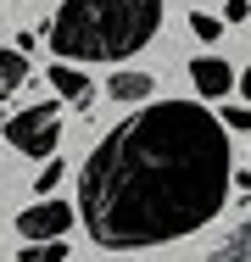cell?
Segmentation results:
<instances>
[{
	"mask_svg": "<svg viewBox=\"0 0 251 262\" xmlns=\"http://www.w3.org/2000/svg\"><path fill=\"white\" fill-rule=\"evenodd\" d=\"M229 128L201 101H156L123 117L78 173V217L106 251L196 234L229 201Z\"/></svg>",
	"mask_w": 251,
	"mask_h": 262,
	"instance_id": "6da1fadb",
	"label": "cell"
},
{
	"mask_svg": "<svg viewBox=\"0 0 251 262\" xmlns=\"http://www.w3.org/2000/svg\"><path fill=\"white\" fill-rule=\"evenodd\" d=\"M162 28V0H61L50 51L61 61H123Z\"/></svg>",
	"mask_w": 251,
	"mask_h": 262,
	"instance_id": "7a4b0ae2",
	"label": "cell"
},
{
	"mask_svg": "<svg viewBox=\"0 0 251 262\" xmlns=\"http://www.w3.org/2000/svg\"><path fill=\"white\" fill-rule=\"evenodd\" d=\"M56 140H61V112H56V101L23 106L17 117H6V145L23 151V157L50 162V157H56Z\"/></svg>",
	"mask_w": 251,
	"mask_h": 262,
	"instance_id": "3957f363",
	"label": "cell"
},
{
	"mask_svg": "<svg viewBox=\"0 0 251 262\" xmlns=\"http://www.w3.org/2000/svg\"><path fill=\"white\" fill-rule=\"evenodd\" d=\"M73 217H78V212L67 207V201L39 195L34 207H23V217H17V234H23V240H67Z\"/></svg>",
	"mask_w": 251,
	"mask_h": 262,
	"instance_id": "277c9868",
	"label": "cell"
},
{
	"mask_svg": "<svg viewBox=\"0 0 251 262\" xmlns=\"http://www.w3.org/2000/svg\"><path fill=\"white\" fill-rule=\"evenodd\" d=\"M190 84H196L201 101H223V95L240 84V73H235L229 61H218V56H196V61H190Z\"/></svg>",
	"mask_w": 251,
	"mask_h": 262,
	"instance_id": "5b68a950",
	"label": "cell"
},
{
	"mask_svg": "<svg viewBox=\"0 0 251 262\" xmlns=\"http://www.w3.org/2000/svg\"><path fill=\"white\" fill-rule=\"evenodd\" d=\"M45 78H50V90H56L61 101H73V106H90V95H95V90H90V78H84L73 61H61V56L50 61V73H45Z\"/></svg>",
	"mask_w": 251,
	"mask_h": 262,
	"instance_id": "8992f818",
	"label": "cell"
},
{
	"mask_svg": "<svg viewBox=\"0 0 251 262\" xmlns=\"http://www.w3.org/2000/svg\"><path fill=\"white\" fill-rule=\"evenodd\" d=\"M206 262H251V217L235 229V234H223L218 246H212V257Z\"/></svg>",
	"mask_w": 251,
	"mask_h": 262,
	"instance_id": "52a82bcc",
	"label": "cell"
},
{
	"mask_svg": "<svg viewBox=\"0 0 251 262\" xmlns=\"http://www.w3.org/2000/svg\"><path fill=\"white\" fill-rule=\"evenodd\" d=\"M151 90H156L151 73H112V101H145Z\"/></svg>",
	"mask_w": 251,
	"mask_h": 262,
	"instance_id": "ba28073f",
	"label": "cell"
},
{
	"mask_svg": "<svg viewBox=\"0 0 251 262\" xmlns=\"http://www.w3.org/2000/svg\"><path fill=\"white\" fill-rule=\"evenodd\" d=\"M28 78V51H0V101Z\"/></svg>",
	"mask_w": 251,
	"mask_h": 262,
	"instance_id": "9c48e42d",
	"label": "cell"
},
{
	"mask_svg": "<svg viewBox=\"0 0 251 262\" xmlns=\"http://www.w3.org/2000/svg\"><path fill=\"white\" fill-rule=\"evenodd\" d=\"M17 262H67V240H23Z\"/></svg>",
	"mask_w": 251,
	"mask_h": 262,
	"instance_id": "30bf717a",
	"label": "cell"
},
{
	"mask_svg": "<svg viewBox=\"0 0 251 262\" xmlns=\"http://www.w3.org/2000/svg\"><path fill=\"white\" fill-rule=\"evenodd\" d=\"M61 179H67V162H56V157H50L45 167L34 173V190H39V195H56V184H61Z\"/></svg>",
	"mask_w": 251,
	"mask_h": 262,
	"instance_id": "8fae6325",
	"label": "cell"
},
{
	"mask_svg": "<svg viewBox=\"0 0 251 262\" xmlns=\"http://www.w3.org/2000/svg\"><path fill=\"white\" fill-rule=\"evenodd\" d=\"M190 34H196V39H206V45H212V39L223 34V17H206V11H196V17H190Z\"/></svg>",
	"mask_w": 251,
	"mask_h": 262,
	"instance_id": "7c38bea8",
	"label": "cell"
},
{
	"mask_svg": "<svg viewBox=\"0 0 251 262\" xmlns=\"http://www.w3.org/2000/svg\"><path fill=\"white\" fill-rule=\"evenodd\" d=\"M218 117H223V128H240V134L251 128V112H246V106H223Z\"/></svg>",
	"mask_w": 251,
	"mask_h": 262,
	"instance_id": "4fadbf2b",
	"label": "cell"
},
{
	"mask_svg": "<svg viewBox=\"0 0 251 262\" xmlns=\"http://www.w3.org/2000/svg\"><path fill=\"white\" fill-rule=\"evenodd\" d=\"M246 17H251L246 0H229V6H223V23H246Z\"/></svg>",
	"mask_w": 251,
	"mask_h": 262,
	"instance_id": "5bb4252c",
	"label": "cell"
},
{
	"mask_svg": "<svg viewBox=\"0 0 251 262\" xmlns=\"http://www.w3.org/2000/svg\"><path fill=\"white\" fill-rule=\"evenodd\" d=\"M235 90H240V95H251V67L240 73V84H235Z\"/></svg>",
	"mask_w": 251,
	"mask_h": 262,
	"instance_id": "9a60e30c",
	"label": "cell"
}]
</instances>
